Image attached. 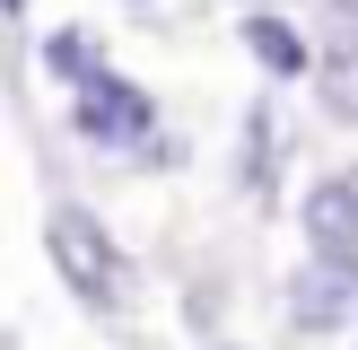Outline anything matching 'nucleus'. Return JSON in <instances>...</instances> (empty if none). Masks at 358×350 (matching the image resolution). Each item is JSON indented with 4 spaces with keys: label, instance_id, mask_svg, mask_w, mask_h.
Listing matches in <instances>:
<instances>
[{
    "label": "nucleus",
    "instance_id": "nucleus-1",
    "mask_svg": "<svg viewBox=\"0 0 358 350\" xmlns=\"http://www.w3.org/2000/svg\"><path fill=\"white\" fill-rule=\"evenodd\" d=\"M44 254H52V272L70 280L79 307H96V315H122V307H131V262H122V245L105 237L96 210L62 202V210L44 219Z\"/></svg>",
    "mask_w": 358,
    "mask_h": 350
},
{
    "label": "nucleus",
    "instance_id": "nucleus-2",
    "mask_svg": "<svg viewBox=\"0 0 358 350\" xmlns=\"http://www.w3.org/2000/svg\"><path fill=\"white\" fill-rule=\"evenodd\" d=\"M70 132L96 140V149H149L157 158V97L122 70H87L70 88Z\"/></svg>",
    "mask_w": 358,
    "mask_h": 350
},
{
    "label": "nucleus",
    "instance_id": "nucleus-3",
    "mask_svg": "<svg viewBox=\"0 0 358 350\" xmlns=\"http://www.w3.org/2000/svg\"><path fill=\"white\" fill-rule=\"evenodd\" d=\"M289 315H297V332L358 324V262L350 254H306V272L289 280Z\"/></svg>",
    "mask_w": 358,
    "mask_h": 350
},
{
    "label": "nucleus",
    "instance_id": "nucleus-4",
    "mask_svg": "<svg viewBox=\"0 0 358 350\" xmlns=\"http://www.w3.org/2000/svg\"><path fill=\"white\" fill-rule=\"evenodd\" d=\"M297 219H306V254H350V262H358V167L306 184Z\"/></svg>",
    "mask_w": 358,
    "mask_h": 350
},
{
    "label": "nucleus",
    "instance_id": "nucleus-5",
    "mask_svg": "<svg viewBox=\"0 0 358 350\" xmlns=\"http://www.w3.org/2000/svg\"><path fill=\"white\" fill-rule=\"evenodd\" d=\"M236 44L254 52L271 79H306V70H315V44H306L280 9H245V18H236Z\"/></svg>",
    "mask_w": 358,
    "mask_h": 350
},
{
    "label": "nucleus",
    "instance_id": "nucleus-6",
    "mask_svg": "<svg viewBox=\"0 0 358 350\" xmlns=\"http://www.w3.org/2000/svg\"><path fill=\"white\" fill-rule=\"evenodd\" d=\"M245 184L254 192L280 184V105H254L245 114Z\"/></svg>",
    "mask_w": 358,
    "mask_h": 350
},
{
    "label": "nucleus",
    "instance_id": "nucleus-7",
    "mask_svg": "<svg viewBox=\"0 0 358 350\" xmlns=\"http://www.w3.org/2000/svg\"><path fill=\"white\" fill-rule=\"evenodd\" d=\"M44 70L79 88L87 70H105V52H96V35H87V27H52V35H44Z\"/></svg>",
    "mask_w": 358,
    "mask_h": 350
},
{
    "label": "nucleus",
    "instance_id": "nucleus-8",
    "mask_svg": "<svg viewBox=\"0 0 358 350\" xmlns=\"http://www.w3.org/2000/svg\"><path fill=\"white\" fill-rule=\"evenodd\" d=\"M332 18H341V27H350V35H358V0H332Z\"/></svg>",
    "mask_w": 358,
    "mask_h": 350
},
{
    "label": "nucleus",
    "instance_id": "nucleus-9",
    "mask_svg": "<svg viewBox=\"0 0 358 350\" xmlns=\"http://www.w3.org/2000/svg\"><path fill=\"white\" fill-rule=\"evenodd\" d=\"M254 9H289V0H254Z\"/></svg>",
    "mask_w": 358,
    "mask_h": 350
},
{
    "label": "nucleus",
    "instance_id": "nucleus-10",
    "mask_svg": "<svg viewBox=\"0 0 358 350\" xmlns=\"http://www.w3.org/2000/svg\"><path fill=\"white\" fill-rule=\"evenodd\" d=\"M0 9H9V18H17V9H27V0H0Z\"/></svg>",
    "mask_w": 358,
    "mask_h": 350
}]
</instances>
